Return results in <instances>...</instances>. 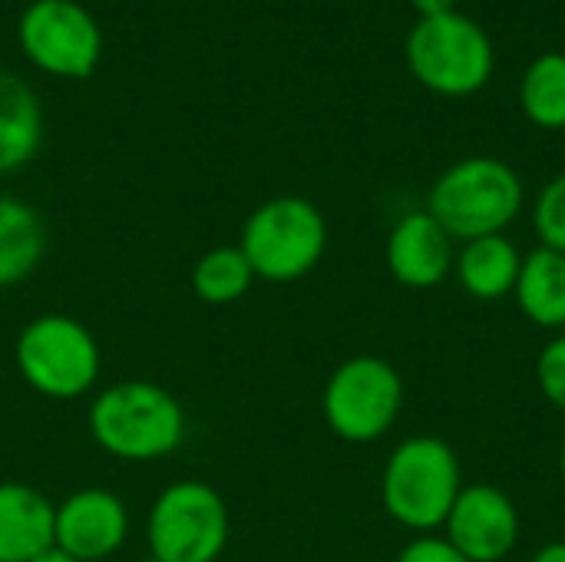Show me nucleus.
I'll return each mask as SVG.
<instances>
[{
	"instance_id": "f257e3e1",
	"label": "nucleus",
	"mask_w": 565,
	"mask_h": 562,
	"mask_svg": "<svg viewBox=\"0 0 565 562\" xmlns=\"http://www.w3.org/2000/svg\"><path fill=\"white\" fill-rule=\"evenodd\" d=\"M89 434L116 460L152 464L182 447L185 411L152 381H116L89 404Z\"/></svg>"
},
{
	"instance_id": "f03ea898",
	"label": "nucleus",
	"mask_w": 565,
	"mask_h": 562,
	"mask_svg": "<svg viewBox=\"0 0 565 562\" xmlns=\"http://www.w3.org/2000/svg\"><path fill=\"white\" fill-rule=\"evenodd\" d=\"M520 172L497 156H470L437 176L427 192V212L454 242L507 235L523 209Z\"/></svg>"
},
{
	"instance_id": "7ed1b4c3",
	"label": "nucleus",
	"mask_w": 565,
	"mask_h": 562,
	"mask_svg": "<svg viewBox=\"0 0 565 562\" xmlns=\"http://www.w3.org/2000/svg\"><path fill=\"white\" fill-rule=\"evenodd\" d=\"M457 450L430 434L401 441L381 474V503L394 523L424 537L444 527L463 490Z\"/></svg>"
},
{
	"instance_id": "20e7f679",
	"label": "nucleus",
	"mask_w": 565,
	"mask_h": 562,
	"mask_svg": "<svg viewBox=\"0 0 565 562\" xmlns=\"http://www.w3.org/2000/svg\"><path fill=\"white\" fill-rule=\"evenodd\" d=\"M238 248L255 278L288 285L321 265L328 252V222L315 202L301 195H275L245 219Z\"/></svg>"
},
{
	"instance_id": "39448f33",
	"label": "nucleus",
	"mask_w": 565,
	"mask_h": 562,
	"mask_svg": "<svg viewBox=\"0 0 565 562\" xmlns=\"http://www.w3.org/2000/svg\"><path fill=\"white\" fill-rule=\"evenodd\" d=\"M17 374L26 388L50 401H76L93 391L103 354L93 331L70 315H36L13 344Z\"/></svg>"
},
{
	"instance_id": "423d86ee",
	"label": "nucleus",
	"mask_w": 565,
	"mask_h": 562,
	"mask_svg": "<svg viewBox=\"0 0 565 562\" xmlns=\"http://www.w3.org/2000/svg\"><path fill=\"white\" fill-rule=\"evenodd\" d=\"M407 66L437 96H473L493 76L490 33L467 13L420 17L407 33Z\"/></svg>"
},
{
	"instance_id": "0eeeda50",
	"label": "nucleus",
	"mask_w": 565,
	"mask_h": 562,
	"mask_svg": "<svg viewBox=\"0 0 565 562\" xmlns=\"http://www.w3.org/2000/svg\"><path fill=\"white\" fill-rule=\"evenodd\" d=\"M404 411L401 371L377 358L358 354L338 364L321 394V414L334 437L348 444L381 441Z\"/></svg>"
},
{
	"instance_id": "6e6552de",
	"label": "nucleus",
	"mask_w": 565,
	"mask_h": 562,
	"mask_svg": "<svg viewBox=\"0 0 565 562\" xmlns=\"http://www.w3.org/2000/svg\"><path fill=\"white\" fill-rule=\"evenodd\" d=\"M149 556L159 562H215L228 547V507L202 480L169 484L146 520Z\"/></svg>"
},
{
	"instance_id": "1a4fd4ad",
	"label": "nucleus",
	"mask_w": 565,
	"mask_h": 562,
	"mask_svg": "<svg viewBox=\"0 0 565 562\" xmlns=\"http://www.w3.org/2000/svg\"><path fill=\"white\" fill-rule=\"evenodd\" d=\"M17 43L56 79H86L103 60V30L76 0H33L17 20Z\"/></svg>"
},
{
	"instance_id": "9d476101",
	"label": "nucleus",
	"mask_w": 565,
	"mask_h": 562,
	"mask_svg": "<svg viewBox=\"0 0 565 562\" xmlns=\"http://www.w3.org/2000/svg\"><path fill=\"white\" fill-rule=\"evenodd\" d=\"M440 530L470 562H503L520 543V510L500 487L467 484Z\"/></svg>"
},
{
	"instance_id": "9b49d317",
	"label": "nucleus",
	"mask_w": 565,
	"mask_h": 562,
	"mask_svg": "<svg viewBox=\"0 0 565 562\" xmlns=\"http://www.w3.org/2000/svg\"><path fill=\"white\" fill-rule=\"evenodd\" d=\"M129 537L126 503L103 490L86 487L56 503L53 513V543L79 562H103L122 550Z\"/></svg>"
},
{
	"instance_id": "f8f14e48",
	"label": "nucleus",
	"mask_w": 565,
	"mask_h": 562,
	"mask_svg": "<svg viewBox=\"0 0 565 562\" xmlns=\"http://www.w3.org/2000/svg\"><path fill=\"white\" fill-rule=\"evenodd\" d=\"M384 258L397 285L427 291L454 272L457 252L444 225L427 209H417L397 219V225L387 235Z\"/></svg>"
},
{
	"instance_id": "ddd939ff",
	"label": "nucleus",
	"mask_w": 565,
	"mask_h": 562,
	"mask_svg": "<svg viewBox=\"0 0 565 562\" xmlns=\"http://www.w3.org/2000/svg\"><path fill=\"white\" fill-rule=\"evenodd\" d=\"M56 507L33 487L3 480L0 484V562L36 560L53 547Z\"/></svg>"
},
{
	"instance_id": "4468645a",
	"label": "nucleus",
	"mask_w": 565,
	"mask_h": 562,
	"mask_svg": "<svg viewBox=\"0 0 565 562\" xmlns=\"http://www.w3.org/2000/svg\"><path fill=\"white\" fill-rule=\"evenodd\" d=\"M43 142V109L33 86L0 66V176L33 162Z\"/></svg>"
},
{
	"instance_id": "2eb2a0df",
	"label": "nucleus",
	"mask_w": 565,
	"mask_h": 562,
	"mask_svg": "<svg viewBox=\"0 0 565 562\" xmlns=\"http://www.w3.org/2000/svg\"><path fill=\"white\" fill-rule=\"evenodd\" d=\"M523 268V252L507 235H487L463 242L454 262V275L477 301H500L513 295Z\"/></svg>"
},
{
	"instance_id": "dca6fc26",
	"label": "nucleus",
	"mask_w": 565,
	"mask_h": 562,
	"mask_svg": "<svg viewBox=\"0 0 565 562\" xmlns=\"http://www.w3.org/2000/svg\"><path fill=\"white\" fill-rule=\"evenodd\" d=\"M516 305L520 311L543 331H565V255L546 245H536L523 255V268L516 278Z\"/></svg>"
},
{
	"instance_id": "f3484780",
	"label": "nucleus",
	"mask_w": 565,
	"mask_h": 562,
	"mask_svg": "<svg viewBox=\"0 0 565 562\" xmlns=\"http://www.w3.org/2000/svg\"><path fill=\"white\" fill-rule=\"evenodd\" d=\"M43 255H46L43 215L17 195H0V288L30 278L43 262Z\"/></svg>"
},
{
	"instance_id": "a211bd4d",
	"label": "nucleus",
	"mask_w": 565,
	"mask_h": 562,
	"mask_svg": "<svg viewBox=\"0 0 565 562\" xmlns=\"http://www.w3.org/2000/svg\"><path fill=\"white\" fill-rule=\"evenodd\" d=\"M520 106L533 126L565 129V53H543L526 66Z\"/></svg>"
},
{
	"instance_id": "6ab92c4d",
	"label": "nucleus",
	"mask_w": 565,
	"mask_h": 562,
	"mask_svg": "<svg viewBox=\"0 0 565 562\" xmlns=\"http://www.w3.org/2000/svg\"><path fill=\"white\" fill-rule=\"evenodd\" d=\"M255 272L238 245L209 248L192 268V291L205 305H235L248 295Z\"/></svg>"
},
{
	"instance_id": "aec40b11",
	"label": "nucleus",
	"mask_w": 565,
	"mask_h": 562,
	"mask_svg": "<svg viewBox=\"0 0 565 562\" xmlns=\"http://www.w3.org/2000/svg\"><path fill=\"white\" fill-rule=\"evenodd\" d=\"M533 229L540 235V245L565 255V172L543 185L533 205Z\"/></svg>"
},
{
	"instance_id": "412c9836",
	"label": "nucleus",
	"mask_w": 565,
	"mask_h": 562,
	"mask_svg": "<svg viewBox=\"0 0 565 562\" xmlns=\"http://www.w3.org/2000/svg\"><path fill=\"white\" fill-rule=\"evenodd\" d=\"M536 384L543 397L565 414V331H559L536 361Z\"/></svg>"
},
{
	"instance_id": "4be33fe9",
	"label": "nucleus",
	"mask_w": 565,
	"mask_h": 562,
	"mask_svg": "<svg viewBox=\"0 0 565 562\" xmlns=\"http://www.w3.org/2000/svg\"><path fill=\"white\" fill-rule=\"evenodd\" d=\"M394 562H470L447 537H437V533H424V537H414Z\"/></svg>"
},
{
	"instance_id": "5701e85b",
	"label": "nucleus",
	"mask_w": 565,
	"mask_h": 562,
	"mask_svg": "<svg viewBox=\"0 0 565 562\" xmlns=\"http://www.w3.org/2000/svg\"><path fill=\"white\" fill-rule=\"evenodd\" d=\"M411 7L420 17H440V13H454L457 10V0H411Z\"/></svg>"
},
{
	"instance_id": "b1692460",
	"label": "nucleus",
	"mask_w": 565,
	"mask_h": 562,
	"mask_svg": "<svg viewBox=\"0 0 565 562\" xmlns=\"http://www.w3.org/2000/svg\"><path fill=\"white\" fill-rule=\"evenodd\" d=\"M533 562H565V540H553L533 553Z\"/></svg>"
},
{
	"instance_id": "393cba45",
	"label": "nucleus",
	"mask_w": 565,
	"mask_h": 562,
	"mask_svg": "<svg viewBox=\"0 0 565 562\" xmlns=\"http://www.w3.org/2000/svg\"><path fill=\"white\" fill-rule=\"evenodd\" d=\"M30 562H79V560H73V556H70L66 550H60V547L53 543V547H46V550H43V553H40L36 560H30Z\"/></svg>"
},
{
	"instance_id": "a878e982",
	"label": "nucleus",
	"mask_w": 565,
	"mask_h": 562,
	"mask_svg": "<svg viewBox=\"0 0 565 562\" xmlns=\"http://www.w3.org/2000/svg\"><path fill=\"white\" fill-rule=\"evenodd\" d=\"M559 474H563V480H565V441H563V450H559Z\"/></svg>"
},
{
	"instance_id": "bb28decb",
	"label": "nucleus",
	"mask_w": 565,
	"mask_h": 562,
	"mask_svg": "<svg viewBox=\"0 0 565 562\" xmlns=\"http://www.w3.org/2000/svg\"><path fill=\"white\" fill-rule=\"evenodd\" d=\"M146 562H159V560H152V556H149V560H146Z\"/></svg>"
}]
</instances>
